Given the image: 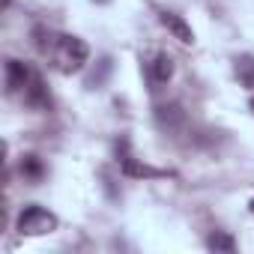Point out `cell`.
<instances>
[{
  "label": "cell",
  "instance_id": "5b68a950",
  "mask_svg": "<svg viewBox=\"0 0 254 254\" xmlns=\"http://www.w3.org/2000/svg\"><path fill=\"white\" fill-rule=\"evenodd\" d=\"M171 78H174V57L165 54V51H159L156 60L150 63V84H153V90H159V87L168 84Z\"/></svg>",
  "mask_w": 254,
  "mask_h": 254
},
{
  "label": "cell",
  "instance_id": "6da1fadb",
  "mask_svg": "<svg viewBox=\"0 0 254 254\" xmlns=\"http://www.w3.org/2000/svg\"><path fill=\"white\" fill-rule=\"evenodd\" d=\"M51 54H54V63H57V69H60L63 75L81 72L84 63L90 60V48H87V42L78 39V36H69V33H63V36L54 39Z\"/></svg>",
  "mask_w": 254,
  "mask_h": 254
},
{
  "label": "cell",
  "instance_id": "9c48e42d",
  "mask_svg": "<svg viewBox=\"0 0 254 254\" xmlns=\"http://www.w3.org/2000/svg\"><path fill=\"white\" fill-rule=\"evenodd\" d=\"M233 72H236V81L245 87V90H254V54H239L233 60Z\"/></svg>",
  "mask_w": 254,
  "mask_h": 254
},
{
  "label": "cell",
  "instance_id": "4fadbf2b",
  "mask_svg": "<svg viewBox=\"0 0 254 254\" xmlns=\"http://www.w3.org/2000/svg\"><path fill=\"white\" fill-rule=\"evenodd\" d=\"M93 3H111V0H93Z\"/></svg>",
  "mask_w": 254,
  "mask_h": 254
},
{
  "label": "cell",
  "instance_id": "7c38bea8",
  "mask_svg": "<svg viewBox=\"0 0 254 254\" xmlns=\"http://www.w3.org/2000/svg\"><path fill=\"white\" fill-rule=\"evenodd\" d=\"M111 69H114V63H111V57H105V60H99V69L87 75V87H90V90H96V87H102V84H105V78L111 75Z\"/></svg>",
  "mask_w": 254,
  "mask_h": 254
},
{
  "label": "cell",
  "instance_id": "277c9868",
  "mask_svg": "<svg viewBox=\"0 0 254 254\" xmlns=\"http://www.w3.org/2000/svg\"><path fill=\"white\" fill-rule=\"evenodd\" d=\"M33 69L27 66V63H21V60H6V90L9 93H24L27 90V84L33 81Z\"/></svg>",
  "mask_w": 254,
  "mask_h": 254
},
{
  "label": "cell",
  "instance_id": "8992f818",
  "mask_svg": "<svg viewBox=\"0 0 254 254\" xmlns=\"http://www.w3.org/2000/svg\"><path fill=\"white\" fill-rule=\"evenodd\" d=\"M162 24L168 27V33H171L177 42H183V45H191V42H194V30L186 24L183 15H177V12H162Z\"/></svg>",
  "mask_w": 254,
  "mask_h": 254
},
{
  "label": "cell",
  "instance_id": "9a60e30c",
  "mask_svg": "<svg viewBox=\"0 0 254 254\" xmlns=\"http://www.w3.org/2000/svg\"><path fill=\"white\" fill-rule=\"evenodd\" d=\"M251 111H254V96H251Z\"/></svg>",
  "mask_w": 254,
  "mask_h": 254
},
{
  "label": "cell",
  "instance_id": "ba28073f",
  "mask_svg": "<svg viewBox=\"0 0 254 254\" xmlns=\"http://www.w3.org/2000/svg\"><path fill=\"white\" fill-rule=\"evenodd\" d=\"M120 168H123L126 177H135V180H159V177H168V171H159V168L141 165V162L132 159V156H123V159H120Z\"/></svg>",
  "mask_w": 254,
  "mask_h": 254
},
{
  "label": "cell",
  "instance_id": "5bb4252c",
  "mask_svg": "<svg viewBox=\"0 0 254 254\" xmlns=\"http://www.w3.org/2000/svg\"><path fill=\"white\" fill-rule=\"evenodd\" d=\"M248 209H251V212H254V200H251V203H248Z\"/></svg>",
  "mask_w": 254,
  "mask_h": 254
},
{
  "label": "cell",
  "instance_id": "3957f363",
  "mask_svg": "<svg viewBox=\"0 0 254 254\" xmlns=\"http://www.w3.org/2000/svg\"><path fill=\"white\" fill-rule=\"evenodd\" d=\"M153 117H156V126H159L162 132H180L183 126H186V111H183V105H177V102L159 105V108L153 111Z\"/></svg>",
  "mask_w": 254,
  "mask_h": 254
},
{
  "label": "cell",
  "instance_id": "7a4b0ae2",
  "mask_svg": "<svg viewBox=\"0 0 254 254\" xmlns=\"http://www.w3.org/2000/svg\"><path fill=\"white\" fill-rule=\"evenodd\" d=\"M15 230L21 236H45V233H54L57 230V215L48 212L39 203H30V206L21 209V215L15 221Z\"/></svg>",
  "mask_w": 254,
  "mask_h": 254
},
{
  "label": "cell",
  "instance_id": "30bf717a",
  "mask_svg": "<svg viewBox=\"0 0 254 254\" xmlns=\"http://www.w3.org/2000/svg\"><path fill=\"white\" fill-rule=\"evenodd\" d=\"M206 248H209V251L233 254V251H236V239H233L230 233H224V230H215V233H209V236H206Z\"/></svg>",
  "mask_w": 254,
  "mask_h": 254
},
{
  "label": "cell",
  "instance_id": "8fae6325",
  "mask_svg": "<svg viewBox=\"0 0 254 254\" xmlns=\"http://www.w3.org/2000/svg\"><path fill=\"white\" fill-rule=\"evenodd\" d=\"M21 174H24L30 183H39V180L45 177V165H42V159H39V156H24V159H21Z\"/></svg>",
  "mask_w": 254,
  "mask_h": 254
},
{
  "label": "cell",
  "instance_id": "52a82bcc",
  "mask_svg": "<svg viewBox=\"0 0 254 254\" xmlns=\"http://www.w3.org/2000/svg\"><path fill=\"white\" fill-rule=\"evenodd\" d=\"M24 102H27L33 111H48V108H51L48 87H45V81H42L39 75H33V81L27 84V90H24Z\"/></svg>",
  "mask_w": 254,
  "mask_h": 254
}]
</instances>
